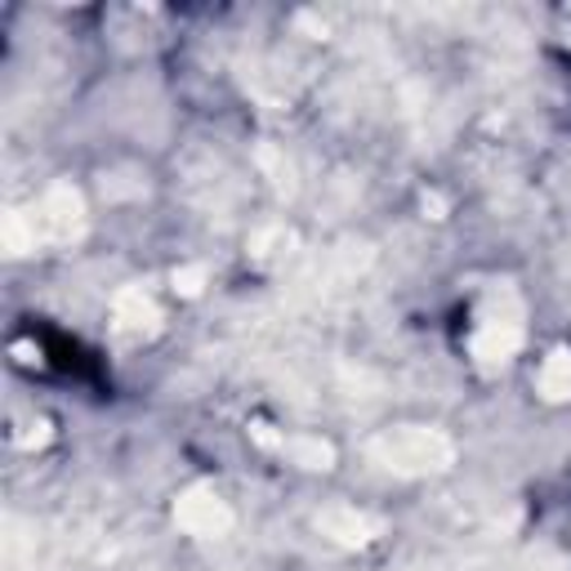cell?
<instances>
[{"mask_svg":"<svg viewBox=\"0 0 571 571\" xmlns=\"http://www.w3.org/2000/svg\"><path fill=\"white\" fill-rule=\"evenodd\" d=\"M540 393L544 398H571V353H553L540 367Z\"/></svg>","mask_w":571,"mask_h":571,"instance_id":"6da1fadb","label":"cell"},{"mask_svg":"<svg viewBox=\"0 0 571 571\" xmlns=\"http://www.w3.org/2000/svg\"><path fill=\"white\" fill-rule=\"evenodd\" d=\"M183 527H192V531H214V527H223L228 522V514L210 500V496H192L188 505H183Z\"/></svg>","mask_w":571,"mask_h":571,"instance_id":"7a4b0ae2","label":"cell"}]
</instances>
